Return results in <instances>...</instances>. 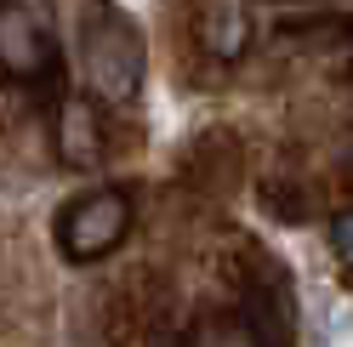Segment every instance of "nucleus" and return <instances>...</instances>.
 <instances>
[{"mask_svg":"<svg viewBox=\"0 0 353 347\" xmlns=\"http://www.w3.org/2000/svg\"><path fill=\"white\" fill-rule=\"evenodd\" d=\"M336 251H342V262L353 268V216H342V222H336Z\"/></svg>","mask_w":353,"mask_h":347,"instance_id":"obj_5","label":"nucleus"},{"mask_svg":"<svg viewBox=\"0 0 353 347\" xmlns=\"http://www.w3.org/2000/svg\"><path fill=\"white\" fill-rule=\"evenodd\" d=\"M125 233V200L120 193H85L63 211V228H57V245L74 256V262H92V256L114 251Z\"/></svg>","mask_w":353,"mask_h":347,"instance_id":"obj_3","label":"nucleus"},{"mask_svg":"<svg viewBox=\"0 0 353 347\" xmlns=\"http://www.w3.org/2000/svg\"><path fill=\"white\" fill-rule=\"evenodd\" d=\"M63 143H74V160H92V154H97V137H92L85 108H69V137H63Z\"/></svg>","mask_w":353,"mask_h":347,"instance_id":"obj_4","label":"nucleus"},{"mask_svg":"<svg viewBox=\"0 0 353 347\" xmlns=\"http://www.w3.org/2000/svg\"><path fill=\"white\" fill-rule=\"evenodd\" d=\"M57 63V34L40 0L0 6V69L6 74H46Z\"/></svg>","mask_w":353,"mask_h":347,"instance_id":"obj_2","label":"nucleus"},{"mask_svg":"<svg viewBox=\"0 0 353 347\" xmlns=\"http://www.w3.org/2000/svg\"><path fill=\"white\" fill-rule=\"evenodd\" d=\"M85 69H92V85L108 97H131V85L143 80V46L120 17L97 12L85 23Z\"/></svg>","mask_w":353,"mask_h":347,"instance_id":"obj_1","label":"nucleus"}]
</instances>
